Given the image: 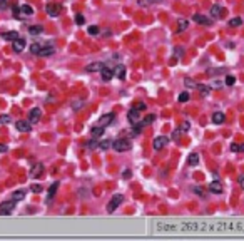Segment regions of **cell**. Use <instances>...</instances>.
Masks as SVG:
<instances>
[{
	"mask_svg": "<svg viewBox=\"0 0 244 241\" xmlns=\"http://www.w3.org/2000/svg\"><path fill=\"white\" fill-rule=\"evenodd\" d=\"M122 201H124V196H122V194H114V196L109 199V203H107L105 211H107L109 214H112V213H114V211L122 204Z\"/></svg>",
	"mask_w": 244,
	"mask_h": 241,
	"instance_id": "cell-1",
	"label": "cell"
},
{
	"mask_svg": "<svg viewBox=\"0 0 244 241\" xmlns=\"http://www.w3.org/2000/svg\"><path fill=\"white\" fill-rule=\"evenodd\" d=\"M112 147H114L117 152H125L132 147V144H130V139L120 137V139H115V141L112 142Z\"/></svg>",
	"mask_w": 244,
	"mask_h": 241,
	"instance_id": "cell-2",
	"label": "cell"
},
{
	"mask_svg": "<svg viewBox=\"0 0 244 241\" xmlns=\"http://www.w3.org/2000/svg\"><path fill=\"white\" fill-rule=\"evenodd\" d=\"M15 203L17 201H3V203H0V216H8L12 214V211L15 209Z\"/></svg>",
	"mask_w": 244,
	"mask_h": 241,
	"instance_id": "cell-3",
	"label": "cell"
},
{
	"mask_svg": "<svg viewBox=\"0 0 244 241\" xmlns=\"http://www.w3.org/2000/svg\"><path fill=\"white\" fill-rule=\"evenodd\" d=\"M169 144V137H165V136H159V137H155L154 139V142H152V146L155 151H162V149L165 147Z\"/></svg>",
	"mask_w": 244,
	"mask_h": 241,
	"instance_id": "cell-4",
	"label": "cell"
},
{
	"mask_svg": "<svg viewBox=\"0 0 244 241\" xmlns=\"http://www.w3.org/2000/svg\"><path fill=\"white\" fill-rule=\"evenodd\" d=\"M192 20L197 22V23H201V25H212V23H214V20H212L211 17L202 15V13H196V15L192 17Z\"/></svg>",
	"mask_w": 244,
	"mask_h": 241,
	"instance_id": "cell-5",
	"label": "cell"
},
{
	"mask_svg": "<svg viewBox=\"0 0 244 241\" xmlns=\"http://www.w3.org/2000/svg\"><path fill=\"white\" fill-rule=\"evenodd\" d=\"M127 119L130 120V124H132V126H134V124H139V122H140V110H137L135 107H132V109L127 112Z\"/></svg>",
	"mask_w": 244,
	"mask_h": 241,
	"instance_id": "cell-6",
	"label": "cell"
},
{
	"mask_svg": "<svg viewBox=\"0 0 244 241\" xmlns=\"http://www.w3.org/2000/svg\"><path fill=\"white\" fill-rule=\"evenodd\" d=\"M115 119V114L114 112H109V114H104L102 117L99 119V124L97 126H100V127H107L109 124H112V120Z\"/></svg>",
	"mask_w": 244,
	"mask_h": 241,
	"instance_id": "cell-7",
	"label": "cell"
},
{
	"mask_svg": "<svg viewBox=\"0 0 244 241\" xmlns=\"http://www.w3.org/2000/svg\"><path fill=\"white\" fill-rule=\"evenodd\" d=\"M15 127H17V131H20V132H30L32 131V122L30 120H17Z\"/></svg>",
	"mask_w": 244,
	"mask_h": 241,
	"instance_id": "cell-8",
	"label": "cell"
},
{
	"mask_svg": "<svg viewBox=\"0 0 244 241\" xmlns=\"http://www.w3.org/2000/svg\"><path fill=\"white\" fill-rule=\"evenodd\" d=\"M100 75H102V80L104 82H109V80H112V77H114V67H102L100 70Z\"/></svg>",
	"mask_w": 244,
	"mask_h": 241,
	"instance_id": "cell-9",
	"label": "cell"
},
{
	"mask_svg": "<svg viewBox=\"0 0 244 241\" xmlns=\"http://www.w3.org/2000/svg\"><path fill=\"white\" fill-rule=\"evenodd\" d=\"M45 10H47V13H48L50 17H57L58 13H60L62 7H60V5H57V3H47Z\"/></svg>",
	"mask_w": 244,
	"mask_h": 241,
	"instance_id": "cell-10",
	"label": "cell"
},
{
	"mask_svg": "<svg viewBox=\"0 0 244 241\" xmlns=\"http://www.w3.org/2000/svg\"><path fill=\"white\" fill-rule=\"evenodd\" d=\"M40 117H42V110L38 109V107H33V109L30 110V114H28V120H30L32 124L38 122V120H40Z\"/></svg>",
	"mask_w": 244,
	"mask_h": 241,
	"instance_id": "cell-11",
	"label": "cell"
},
{
	"mask_svg": "<svg viewBox=\"0 0 244 241\" xmlns=\"http://www.w3.org/2000/svg\"><path fill=\"white\" fill-rule=\"evenodd\" d=\"M43 172V164L42 162H35L30 169V177H38Z\"/></svg>",
	"mask_w": 244,
	"mask_h": 241,
	"instance_id": "cell-12",
	"label": "cell"
},
{
	"mask_svg": "<svg viewBox=\"0 0 244 241\" xmlns=\"http://www.w3.org/2000/svg\"><path fill=\"white\" fill-rule=\"evenodd\" d=\"M12 49H13V52H22L23 49H25V40L23 38H15V40L12 42Z\"/></svg>",
	"mask_w": 244,
	"mask_h": 241,
	"instance_id": "cell-13",
	"label": "cell"
},
{
	"mask_svg": "<svg viewBox=\"0 0 244 241\" xmlns=\"http://www.w3.org/2000/svg\"><path fill=\"white\" fill-rule=\"evenodd\" d=\"M52 54H55V47L53 45H47V47H42L40 52H38V57H50Z\"/></svg>",
	"mask_w": 244,
	"mask_h": 241,
	"instance_id": "cell-14",
	"label": "cell"
},
{
	"mask_svg": "<svg viewBox=\"0 0 244 241\" xmlns=\"http://www.w3.org/2000/svg\"><path fill=\"white\" fill-rule=\"evenodd\" d=\"M102 67H104V62H90V64L85 67V70L87 72H100Z\"/></svg>",
	"mask_w": 244,
	"mask_h": 241,
	"instance_id": "cell-15",
	"label": "cell"
},
{
	"mask_svg": "<svg viewBox=\"0 0 244 241\" xmlns=\"http://www.w3.org/2000/svg\"><path fill=\"white\" fill-rule=\"evenodd\" d=\"M209 191H211L212 194H221L222 192V184L219 181H212L211 184H209Z\"/></svg>",
	"mask_w": 244,
	"mask_h": 241,
	"instance_id": "cell-16",
	"label": "cell"
},
{
	"mask_svg": "<svg viewBox=\"0 0 244 241\" xmlns=\"http://www.w3.org/2000/svg\"><path fill=\"white\" fill-rule=\"evenodd\" d=\"M104 131H105V127L94 126V127L90 129V134H92V137H95V139H100L102 136H104Z\"/></svg>",
	"mask_w": 244,
	"mask_h": 241,
	"instance_id": "cell-17",
	"label": "cell"
},
{
	"mask_svg": "<svg viewBox=\"0 0 244 241\" xmlns=\"http://www.w3.org/2000/svg\"><path fill=\"white\" fill-rule=\"evenodd\" d=\"M57 189H58V182L55 181L53 184L48 187V192H47V203H50V201L53 199V196H55V192H57Z\"/></svg>",
	"mask_w": 244,
	"mask_h": 241,
	"instance_id": "cell-18",
	"label": "cell"
},
{
	"mask_svg": "<svg viewBox=\"0 0 244 241\" xmlns=\"http://www.w3.org/2000/svg\"><path fill=\"white\" fill-rule=\"evenodd\" d=\"M222 12H224V8H222L221 5H217V3L211 7V15H212V18H219V17L222 15Z\"/></svg>",
	"mask_w": 244,
	"mask_h": 241,
	"instance_id": "cell-19",
	"label": "cell"
},
{
	"mask_svg": "<svg viewBox=\"0 0 244 241\" xmlns=\"http://www.w3.org/2000/svg\"><path fill=\"white\" fill-rule=\"evenodd\" d=\"M18 13H22V15H25V17L33 15V8L25 3V5H20V7H18Z\"/></svg>",
	"mask_w": 244,
	"mask_h": 241,
	"instance_id": "cell-20",
	"label": "cell"
},
{
	"mask_svg": "<svg viewBox=\"0 0 244 241\" xmlns=\"http://www.w3.org/2000/svg\"><path fill=\"white\" fill-rule=\"evenodd\" d=\"M125 72H127V70H125V65H115L114 67V75L119 77V79H124Z\"/></svg>",
	"mask_w": 244,
	"mask_h": 241,
	"instance_id": "cell-21",
	"label": "cell"
},
{
	"mask_svg": "<svg viewBox=\"0 0 244 241\" xmlns=\"http://www.w3.org/2000/svg\"><path fill=\"white\" fill-rule=\"evenodd\" d=\"M224 120H226V115H224V112H214L212 114V122L214 124H224Z\"/></svg>",
	"mask_w": 244,
	"mask_h": 241,
	"instance_id": "cell-22",
	"label": "cell"
},
{
	"mask_svg": "<svg viewBox=\"0 0 244 241\" xmlns=\"http://www.w3.org/2000/svg\"><path fill=\"white\" fill-rule=\"evenodd\" d=\"M154 120H155V114H149V115H145V117L144 119H140V126H150V124H152L154 122Z\"/></svg>",
	"mask_w": 244,
	"mask_h": 241,
	"instance_id": "cell-23",
	"label": "cell"
},
{
	"mask_svg": "<svg viewBox=\"0 0 244 241\" xmlns=\"http://www.w3.org/2000/svg\"><path fill=\"white\" fill-rule=\"evenodd\" d=\"M12 199H13V201H23V199H25V191H23V189L13 191V192H12Z\"/></svg>",
	"mask_w": 244,
	"mask_h": 241,
	"instance_id": "cell-24",
	"label": "cell"
},
{
	"mask_svg": "<svg viewBox=\"0 0 244 241\" xmlns=\"http://www.w3.org/2000/svg\"><path fill=\"white\" fill-rule=\"evenodd\" d=\"M189 27V20H186V18H179L177 20V32H186Z\"/></svg>",
	"mask_w": 244,
	"mask_h": 241,
	"instance_id": "cell-25",
	"label": "cell"
},
{
	"mask_svg": "<svg viewBox=\"0 0 244 241\" xmlns=\"http://www.w3.org/2000/svg\"><path fill=\"white\" fill-rule=\"evenodd\" d=\"M140 132H142V126L140 124H134V127L129 131V137H137Z\"/></svg>",
	"mask_w": 244,
	"mask_h": 241,
	"instance_id": "cell-26",
	"label": "cell"
},
{
	"mask_svg": "<svg viewBox=\"0 0 244 241\" xmlns=\"http://www.w3.org/2000/svg\"><path fill=\"white\" fill-rule=\"evenodd\" d=\"M199 92H201V95L202 97H206V95H209L211 94V87L209 85H204V84H197V87H196Z\"/></svg>",
	"mask_w": 244,
	"mask_h": 241,
	"instance_id": "cell-27",
	"label": "cell"
},
{
	"mask_svg": "<svg viewBox=\"0 0 244 241\" xmlns=\"http://www.w3.org/2000/svg\"><path fill=\"white\" fill-rule=\"evenodd\" d=\"M2 38H5V40H15V38H18V32L12 30V32H3L2 33Z\"/></svg>",
	"mask_w": 244,
	"mask_h": 241,
	"instance_id": "cell-28",
	"label": "cell"
},
{
	"mask_svg": "<svg viewBox=\"0 0 244 241\" xmlns=\"http://www.w3.org/2000/svg\"><path fill=\"white\" fill-rule=\"evenodd\" d=\"M187 164H189V166H192V167L199 164V154H197V152H194V154H191V156H189Z\"/></svg>",
	"mask_w": 244,
	"mask_h": 241,
	"instance_id": "cell-29",
	"label": "cell"
},
{
	"mask_svg": "<svg viewBox=\"0 0 244 241\" xmlns=\"http://www.w3.org/2000/svg\"><path fill=\"white\" fill-rule=\"evenodd\" d=\"M28 32H30V35H38V33L43 32V27L42 25H32V27H28Z\"/></svg>",
	"mask_w": 244,
	"mask_h": 241,
	"instance_id": "cell-30",
	"label": "cell"
},
{
	"mask_svg": "<svg viewBox=\"0 0 244 241\" xmlns=\"http://www.w3.org/2000/svg\"><path fill=\"white\" fill-rule=\"evenodd\" d=\"M85 146H87V149H90V151H94V149H97V147H99V139L92 137L90 141L85 144Z\"/></svg>",
	"mask_w": 244,
	"mask_h": 241,
	"instance_id": "cell-31",
	"label": "cell"
},
{
	"mask_svg": "<svg viewBox=\"0 0 244 241\" xmlns=\"http://www.w3.org/2000/svg\"><path fill=\"white\" fill-rule=\"evenodd\" d=\"M184 85H186L187 89H196V87H197V84L194 82L191 77H186V79H184Z\"/></svg>",
	"mask_w": 244,
	"mask_h": 241,
	"instance_id": "cell-32",
	"label": "cell"
},
{
	"mask_svg": "<svg viewBox=\"0 0 244 241\" xmlns=\"http://www.w3.org/2000/svg\"><path fill=\"white\" fill-rule=\"evenodd\" d=\"M242 25V18H239V17H234L229 20V27H241Z\"/></svg>",
	"mask_w": 244,
	"mask_h": 241,
	"instance_id": "cell-33",
	"label": "cell"
},
{
	"mask_svg": "<svg viewBox=\"0 0 244 241\" xmlns=\"http://www.w3.org/2000/svg\"><path fill=\"white\" fill-rule=\"evenodd\" d=\"M159 2H162V0H140L139 7H149V5H152V3H159Z\"/></svg>",
	"mask_w": 244,
	"mask_h": 241,
	"instance_id": "cell-34",
	"label": "cell"
},
{
	"mask_svg": "<svg viewBox=\"0 0 244 241\" xmlns=\"http://www.w3.org/2000/svg\"><path fill=\"white\" fill-rule=\"evenodd\" d=\"M110 146H112V141H109V139H107V141H99V147L102 151H107Z\"/></svg>",
	"mask_w": 244,
	"mask_h": 241,
	"instance_id": "cell-35",
	"label": "cell"
},
{
	"mask_svg": "<svg viewBox=\"0 0 244 241\" xmlns=\"http://www.w3.org/2000/svg\"><path fill=\"white\" fill-rule=\"evenodd\" d=\"M87 32H89L90 35H99V33H100V28L97 27V25H90L89 28H87Z\"/></svg>",
	"mask_w": 244,
	"mask_h": 241,
	"instance_id": "cell-36",
	"label": "cell"
},
{
	"mask_svg": "<svg viewBox=\"0 0 244 241\" xmlns=\"http://www.w3.org/2000/svg\"><path fill=\"white\" fill-rule=\"evenodd\" d=\"M224 84H226V85H234V84H236V77H234V75H226Z\"/></svg>",
	"mask_w": 244,
	"mask_h": 241,
	"instance_id": "cell-37",
	"label": "cell"
},
{
	"mask_svg": "<svg viewBox=\"0 0 244 241\" xmlns=\"http://www.w3.org/2000/svg\"><path fill=\"white\" fill-rule=\"evenodd\" d=\"M70 105H72V109H74V110H79L82 105H84V100H72Z\"/></svg>",
	"mask_w": 244,
	"mask_h": 241,
	"instance_id": "cell-38",
	"label": "cell"
},
{
	"mask_svg": "<svg viewBox=\"0 0 244 241\" xmlns=\"http://www.w3.org/2000/svg\"><path fill=\"white\" fill-rule=\"evenodd\" d=\"M134 107L137 109V110H140V112H144V110L147 109V104H145V102H135Z\"/></svg>",
	"mask_w": 244,
	"mask_h": 241,
	"instance_id": "cell-39",
	"label": "cell"
},
{
	"mask_svg": "<svg viewBox=\"0 0 244 241\" xmlns=\"http://www.w3.org/2000/svg\"><path fill=\"white\" fill-rule=\"evenodd\" d=\"M40 49H42L40 44H32V45H30V52H32V54H35V55L40 52Z\"/></svg>",
	"mask_w": 244,
	"mask_h": 241,
	"instance_id": "cell-40",
	"label": "cell"
},
{
	"mask_svg": "<svg viewBox=\"0 0 244 241\" xmlns=\"http://www.w3.org/2000/svg\"><path fill=\"white\" fill-rule=\"evenodd\" d=\"M75 23H77V25H84V23H85V18H84L82 13H77V15H75Z\"/></svg>",
	"mask_w": 244,
	"mask_h": 241,
	"instance_id": "cell-41",
	"label": "cell"
},
{
	"mask_svg": "<svg viewBox=\"0 0 244 241\" xmlns=\"http://www.w3.org/2000/svg\"><path fill=\"white\" fill-rule=\"evenodd\" d=\"M174 55L175 57H182L184 55V47H174Z\"/></svg>",
	"mask_w": 244,
	"mask_h": 241,
	"instance_id": "cell-42",
	"label": "cell"
},
{
	"mask_svg": "<svg viewBox=\"0 0 244 241\" xmlns=\"http://www.w3.org/2000/svg\"><path fill=\"white\" fill-rule=\"evenodd\" d=\"M187 100H189V94L187 92H182V94L179 95V102L184 104V102H187Z\"/></svg>",
	"mask_w": 244,
	"mask_h": 241,
	"instance_id": "cell-43",
	"label": "cell"
},
{
	"mask_svg": "<svg viewBox=\"0 0 244 241\" xmlns=\"http://www.w3.org/2000/svg\"><path fill=\"white\" fill-rule=\"evenodd\" d=\"M122 177H124V179H130V177H132V171H130V169L122 171Z\"/></svg>",
	"mask_w": 244,
	"mask_h": 241,
	"instance_id": "cell-44",
	"label": "cell"
},
{
	"mask_svg": "<svg viewBox=\"0 0 244 241\" xmlns=\"http://www.w3.org/2000/svg\"><path fill=\"white\" fill-rule=\"evenodd\" d=\"M0 122H2V124H8V122H10V115H5V114L0 115Z\"/></svg>",
	"mask_w": 244,
	"mask_h": 241,
	"instance_id": "cell-45",
	"label": "cell"
},
{
	"mask_svg": "<svg viewBox=\"0 0 244 241\" xmlns=\"http://www.w3.org/2000/svg\"><path fill=\"white\" fill-rule=\"evenodd\" d=\"M32 192H42V186L40 184H32Z\"/></svg>",
	"mask_w": 244,
	"mask_h": 241,
	"instance_id": "cell-46",
	"label": "cell"
},
{
	"mask_svg": "<svg viewBox=\"0 0 244 241\" xmlns=\"http://www.w3.org/2000/svg\"><path fill=\"white\" fill-rule=\"evenodd\" d=\"M8 8V2L7 0H0V10H7Z\"/></svg>",
	"mask_w": 244,
	"mask_h": 241,
	"instance_id": "cell-47",
	"label": "cell"
},
{
	"mask_svg": "<svg viewBox=\"0 0 244 241\" xmlns=\"http://www.w3.org/2000/svg\"><path fill=\"white\" fill-rule=\"evenodd\" d=\"M237 182H239V186L244 189V174H239V177H237Z\"/></svg>",
	"mask_w": 244,
	"mask_h": 241,
	"instance_id": "cell-48",
	"label": "cell"
},
{
	"mask_svg": "<svg viewBox=\"0 0 244 241\" xmlns=\"http://www.w3.org/2000/svg\"><path fill=\"white\" fill-rule=\"evenodd\" d=\"M189 127H191V124H189V122H184V124H182V127H180V131L186 132V131H189Z\"/></svg>",
	"mask_w": 244,
	"mask_h": 241,
	"instance_id": "cell-49",
	"label": "cell"
},
{
	"mask_svg": "<svg viewBox=\"0 0 244 241\" xmlns=\"http://www.w3.org/2000/svg\"><path fill=\"white\" fill-rule=\"evenodd\" d=\"M8 151V147L5 146V144H0V154H3V152H7Z\"/></svg>",
	"mask_w": 244,
	"mask_h": 241,
	"instance_id": "cell-50",
	"label": "cell"
},
{
	"mask_svg": "<svg viewBox=\"0 0 244 241\" xmlns=\"http://www.w3.org/2000/svg\"><path fill=\"white\" fill-rule=\"evenodd\" d=\"M180 134H182V131H180V129H175V131H174V136H172V137H174V139H177V137L180 136Z\"/></svg>",
	"mask_w": 244,
	"mask_h": 241,
	"instance_id": "cell-51",
	"label": "cell"
},
{
	"mask_svg": "<svg viewBox=\"0 0 244 241\" xmlns=\"http://www.w3.org/2000/svg\"><path fill=\"white\" fill-rule=\"evenodd\" d=\"M231 151L232 152H239V146H237V144H231Z\"/></svg>",
	"mask_w": 244,
	"mask_h": 241,
	"instance_id": "cell-52",
	"label": "cell"
},
{
	"mask_svg": "<svg viewBox=\"0 0 244 241\" xmlns=\"http://www.w3.org/2000/svg\"><path fill=\"white\" fill-rule=\"evenodd\" d=\"M212 85H214L216 89H221V87H222V82H221V80H216V82H214Z\"/></svg>",
	"mask_w": 244,
	"mask_h": 241,
	"instance_id": "cell-53",
	"label": "cell"
},
{
	"mask_svg": "<svg viewBox=\"0 0 244 241\" xmlns=\"http://www.w3.org/2000/svg\"><path fill=\"white\" fill-rule=\"evenodd\" d=\"M239 152H244V144H241V146H239Z\"/></svg>",
	"mask_w": 244,
	"mask_h": 241,
	"instance_id": "cell-54",
	"label": "cell"
}]
</instances>
